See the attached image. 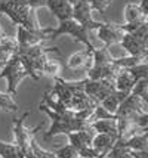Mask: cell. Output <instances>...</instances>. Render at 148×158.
I'll return each instance as SVG.
<instances>
[{
    "mask_svg": "<svg viewBox=\"0 0 148 158\" xmlns=\"http://www.w3.org/2000/svg\"><path fill=\"white\" fill-rule=\"evenodd\" d=\"M39 110L43 111L44 114H48L49 118L52 120V126H50L48 130L44 131V139H49L52 136H57V135H68L71 131H78L83 130L86 127H89L87 124L82 123V121H77L74 117H70V115H59L57 112L48 108L43 102L39 103Z\"/></svg>",
    "mask_w": 148,
    "mask_h": 158,
    "instance_id": "1",
    "label": "cell"
},
{
    "mask_svg": "<svg viewBox=\"0 0 148 158\" xmlns=\"http://www.w3.org/2000/svg\"><path fill=\"white\" fill-rule=\"evenodd\" d=\"M0 14L9 16L14 24L31 30V31H42L43 28L37 21L36 10L28 7V5H11L6 2L0 3Z\"/></svg>",
    "mask_w": 148,
    "mask_h": 158,
    "instance_id": "2",
    "label": "cell"
},
{
    "mask_svg": "<svg viewBox=\"0 0 148 158\" xmlns=\"http://www.w3.org/2000/svg\"><path fill=\"white\" fill-rule=\"evenodd\" d=\"M64 34H68V35H71L74 40L83 43L89 52L96 49L95 44H93L91 41V39H89V34H91V33H89L87 30H85L80 24H77L73 18H71V19L61 21L55 30H53V28H48V37H49V39H58L59 35H64Z\"/></svg>",
    "mask_w": 148,
    "mask_h": 158,
    "instance_id": "3",
    "label": "cell"
},
{
    "mask_svg": "<svg viewBox=\"0 0 148 158\" xmlns=\"http://www.w3.org/2000/svg\"><path fill=\"white\" fill-rule=\"evenodd\" d=\"M27 77H28V73H27V69L24 68L21 58H19L18 53H15L7 61L6 65L3 68H0V78H6L7 93L11 96H16V93H18V84L24 78H27Z\"/></svg>",
    "mask_w": 148,
    "mask_h": 158,
    "instance_id": "4",
    "label": "cell"
},
{
    "mask_svg": "<svg viewBox=\"0 0 148 158\" xmlns=\"http://www.w3.org/2000/svg\"><path fill=\"white\" fill-rule=\"evenodd\" d=\"M30 115V111H27L22 117L19 118H14V135H15V143L18 145L19 148H21V151L27 155L31 152L30 149V143H31V140L34 139V136L37 135V131L42 129V126H37L36 129H28L27 126H25V120L28 118Z\"/></svg>",
    "mask_w": 148,
    "mask_h": 158,
    "instance_id": "5",
    "label": "cell"
},
{
    "mask_svg": "<svg viewBox=\"0 0 148 158\" xmlns=\"http://www.w3.org/2000/svg\"><path fill=\"white\" fill-rule=\"evenodd\" d=\"M114 81L113 80H83V93L92 98L96 103H101L108 95L114 92Z\"/></svg>",
    "mask_w": 148,
    "mask_h": 158,
    "instance_id": "6",
    "label": "cell"
},
{
    "mask_svg": "<svg viewBox=\"0 0 148 158\" xmlns=\"http://www.w3.org/2000/svg\"><path fill=\"white\" fill-rule=\"evenodd\" d=\"M92 7L86 0H77V3L73 6V19L77 24H80L82 27L91 31H96L102 22H96L92 16Z\"/></svg>",
    "mask_w": 148,
    "mask_h": 158,
    "instance_id": "7",
    "label": "cell"
},
{
    "mask_svg": "<svg viewBox=\"0 0 148 158\" xmlns=\"http://www.w3.org/2000/svg\"><path fill=\"white\" fill-rule=\"evenodd\" d=\"M15 39L18 43V49L39 46V44H43L46 40H49L48 28H43L42 31H31V30L21 27V25H16V37Z\"/></svg>",
    "mask_w": 148,
    "mask_h": 158,
    "instance_id": "8",
    "label": "cell"
},
{
    "mask_svg": "<svg viewBox=\"0 0 148 158\" xmlns=\"http://www.w3.org/2000/svg\"><path fill=\"white\" fill-rule=\"evenodd\" d=\"M123 34L125 31L121 28V24H116V22H102L101 27L96 30V35L104 43V48H110L111 44L120 43Z\"/></svg>",
    "mask_w": 148,
    "mask_h": 158,
    "instance_id": "9",
    "label": "cell"
},
{
    "mask_svg": "<svg viewBox=\"0 0 148 158\" xmlns=\"http://www.w3.org/2000/svg\"><path fill=\"white\" fill-rule=\"evenodd\" d=\"M120 44L129 53V56L148 58V41L136 39L133 35L125 33L123 37H121V40H120Z\"/></svg>",
    "mask_w": 148,
    "mask_h": 158,
    "instance_id": "10",
    "label": "cell"
},
{
    "mask_svg": "<svg viewBox=\"0 0 148 158\" xmlns=\"http://www.w3.org/2000/svg\"><path fill=\"white\" fill-rule=\"evenodd\" d=\"M98 103L95 102L92 98H89L86 93H83V90H77L73 93L71 99L68 101V103L65 105L67 110L73 111V112H77L82 110H89V108H95Z\"/></svg>",
    "mask_w": 148,
    "mask_h": 158,
    "instance_id": "11",
    "label": "cell"
},
{
    "mask_svg": "<svg viewBox=\"0 0 148 158\" xmlns=\"http://www.w3.org/2000/svg\"><path fill=\"white\" fill-rule=\"evenodd\" d=\"M121 68H119L117 65H114L113 62L108 65H101V67H92L89 71H86L87 74V80H114L116 74L119 73Z\"/></svg>",
    "mask_w": 148,
    "mask_h": 158,
    "instance_id": "12",
    "label": "cell"
},
{
    "mask_svg": "<svg viewBox=\"0 0 148 158\" xmlns=\"http://www.w3.org/2000/svg\"><path fill=\"white\" fill-rule=\"evenodd\" d=\"M116 146H121V148H127L129 151H148V131L135 135L132 138H129L127 140H121L117 139L116 140Z\"/></svg>",
    "mask_w": 148,
    "mask_h": 158,
    "instance_id": "13",
    "label": "cell"
},
{
    "mask_svg": "<svg viewBox=\"0 0 148 158\" xmlns=\"http://www.w3.org/2000/svg\"><path fill=\"white\" fill-rule=\"evenodd\" d=\"M68 136V140H70V145L77 149V152L82 149V148H86V146H91V142L93 136H95V131L92 130L91 127H86L83 130L78 131H71L67 135Z\"/></svg>",
    "mask_w": 148,
    "mask_h": 158,
    "instance_id": "14",
    "label": "cell"
},
{
    "mask_svg": "<svg viewBox=\"0 0 148 158\" xmlns=\"http://www.w3.org/2000/svg\"><path fill=\"white\" fill-rule=\"evenodd\" d=\"M46 7L57 16L59 22L73 18V6L65 0H46Z\"/></svg>",
    "mask_w": 148,
    "mask_h": 158,
    "instance_id": "15",
    "label": "cell"
},
{
    "mask_svg": "<svg viewBox=\"0 0 148 158\" xmlns=\"http://www.w3.org/2000/svg\"><path fill=\"white\" fill-rule=\"evenodd\" d=\"M67 67L71 69H77V68H83L85 71L93 67V59H92V52L85 50V52H77V53H73L67 61Z\"/></svg>",
    "mask_w": 148,
    "mask_h": 158,
    "instance_id": "16",
    "label": "cell"
},
{
    "mask_svg": "<svg viewBox=\"0 0 148 158\" xmlns=\"http://www.w3.org/2000/svg\"><path fill=\"white\" fill-rule=\"evenodd\" d=\"M53 80H55V84L52 86V89L50 90H48V92H49V95L55 96L57 98V101H59V102L64 103V105H67L74 92H73V90L65 84V80H62L61 77L53 78Z\"/></svg>",
    "mask_w": 148,
    "mask_h": 158,
    "instance_id": "17",
    "label": "cell"
},
{
    "mask_svg": "<svg viewBox=\"0 0 148 158\" xmlns=\"http://www.w3.org/2000/svg\"><path fill=\"white\" fill-rule=\"evenodd\" d=\"M116 140H117V138H114V136H110L105 133H95V136L91 142V146L98 152H101V155H107L110 149L114 146Z\"/></svg>",
    "mask_w": 148,
    "mask_h": 158,
    "instance_id": "18",
    "label": "cell"
},
{
    "mask_svg": "<svg viewBox=\"0 0 148 158\" xmlns=\"http://www.w3.org/2000/svg\"><path fill=\"white\" fill-rule=\"evenodd\" d=\"M123 16H125V24H141L148 21V16L142 14L138 3H133V2H129L125 6Z\"/></svg>",
    "mask_w": 148,
    "mask_h": 158,
    "instance_id": "19",
    "label": "cell"
},
{
    "mask_svg": "<svg viewBox=\"0 0 148 158\" xmlns=\"http://www.w3.org/2000/svg\"><path fill=\"white\" fill-rule=\"evenodd\" d=\"M113 81H114V89L119 90V92H126V93L132 92L135 83H136L127 69H120L119 73L116 74Z\"/></svg>",
    "mask_w": 148,
    "mask_h": 158,
    "instance_id": "20",
    "label": "cell"
},
{
    "mask_svg": "<svg viewBox=\"0 0 148 158\" xmlns=\"http://www.w3.org/2000/svg\"><path fill=\"white\" fill-rule=\"evenodd\" d=\"M130 93H126V92H119V90H114L111 95H108V96L102 101V102L99 103L104 110H107L110 114H116V111H117V108H119V105L125 99H126L127 96H129Z\"/></svg>",
    "mask_w": 148,
    "mask_h": 158,
    "instance_id": "21",
    "label": "cell"
},
{
    "mask_svg": "<svg viewBox=\"0 0 148 158\" xmlns=\"http://www.w3.org/2000/svg\"><path fill=\"white\" fill-rule=\"evenodd\" d=\"M117 117L113 120H98V121H93L92 124H89L92 130L95 133H105L110 136L117 138V123H116Z\"/></svg>",
    "mask_w": 148,
    "mask_h": 158,
    "instance_id": "22",
    "label": "cell"
},
{
    "mask_svg": "<svg viewBox=\"0 0 148 158\" xmlns=\"http://www.w3.org/2000/svg\"><path fill=\"white\" fill-rule=\"evenodd\" d=\"M0 158H25V154L16 143L0 139Z\"/></svg>",
    "mask_w": 148,
    "mask_h": 158,
    "instance_id": "23",
    "label": "cell"
},
{
    "mask_svg": "<svg viewBox=\"0 0 148 158\" xmlns=\"http://www.w3.org/2000/svg\"><path fill=\"white\" fill-rule=\"evenodd\" d=\"M92 59H93V67H101V65H108L113 62V55L110 53V48H96L92 50Z\"/></svg>",
    "mask_w": 148,
    "mask_h": 158,
    "instance_id": "24",
    "label": "cell"
},
{
    "mask_svg": "<svg viewBox=\"0 0 148 158\" xmlns=\"http://www.w3.org/2000/svg\"><path fill=\"white\" fill-rule=\"evenodd\" d=\"M61 71H62V64L61 62L57 61V59H48L44 62L40 74L50 77V78H58V77H61Z\"/></svg>",
    "mask_w": 148,
    "mask_h": 158,
    "instance_id": "25",
    "label": "cell"
},
{
    "mask_svg": "<svg viewBox=\"0 0 148 158\" xmlns=\"http://www.w3.org/2000/svg\"><path fill=\"white\" fill-rule=\"evenodd\" d=\"M148 58H136V56H121V58H114L113 64L117 65L121 69H129L135 67V65H139L142 62H147Z\"/></svg>",
    "mask_w": 148,
    "mask_h": 158,
    "instance_id": "26",
    "label": "cell"
},
{
    "mask_svg": "<svg viewBox=\"0 0 148 158\" xmlns=\"http://www.w3.org/2000/svg\"><path fill=\"white\" fill-rule=\"evenodd\" d=\"M0 108L7 111V112H18L19 111V106L15 102L14 96H11L9 93H3V92H0Z\"/></svg>",
    "mask_w": 148,
    "mask_h": 158,
    "instance_id": "27",
    "label": "cell"
},
{
    "mask_svg": "<svg viewBox=\"0 0 148 158\" xmlns=\"http://www.w3.org/2000/svg\"><path fill=\"white\" fill-rule=\"evenodd\" d=\"M130 93L148 102V78L138 80V81L135 83L133 89H132V92H130Z\"/></svg>",
    "mask_w": 148,
    "mask_h": 158,
    "instance_id": "28",
    "label": "cell"
},
{
    "mask_svg": "<svg viewBox=\"0 0 148 158\" xmlns=\"http://www.w3.org/2000/svg\"><path fill=\"white\" fill-rule=\"evenodd\" d=\"M127 71L135 78V81L142 80V78H148V62H142L139 65H135L132 68H129Z\"/></svg>",
    "mask_w": 148,
    "mask_h": 158,
    "instance_id": "29",
    "label": "cell"
},
{
    "mask_svg": "<svg viewBox=\"0 0 148 158\" xmlns=\"http://www.w3.org/2000/svg\"><path fill=\"white\" fill-rule=\"evenodd\" d=\"M53 154H55V157H57V158H78L77 149H74L70 143L65 145V146L58 148Z\"/></svg>",
    "mask_w": 148,
    "mask_h": 158,
    "instance_id": "30",
    "label": "cell"
},
{
    "mask_svg": "<svg viewBox=\"0 0 148 158\" xmlns=\"http://www.w3.org/2000/svg\"><path fill=\"white\" fill-rule=\"evenodd\" d=\"M30 149H31V152H33V155H34L36 158H57L53 152H49V151L42 149V148L39 146V143L36 142V139L31 140V143H30Z\"/></svg>",
    "mask_w": 148,
    "mask_h": 158,
    "instance_id": "31",
    "label": "cell"
},
{
    "mask_svg": "<svg viewBox=\"0 0 148 158\" xmlns=\"http://www.w3.org/2000/svg\"><path fill=\"white\" fill-rule=\"evenodd\" d=\"M108 158H133L132 157V151H129L127 148H121V146H116L110 149V152L107 154Z\"/></svg>",
    "mask_w": 148,
    "mask_h": 158,
    "instance_id": "32",
    "label": "cell"
},
{
    "mask_svg": "<svg viewBox=\"0 0 148 158\" xmlns=\"http://www.w3.org/2000/svg\"><path fill=\"white\" fill-rule=\"evenodd\" d=\"M89 5H91L92 10H98V12H105V9L110 5H111V2L113 0H86Z\"/></svg>",
    "mask_w": 148,
    "mask_h": 158,
    "instance_id": "33",
    "label": "cell"
},
{
    "mask_svg": "<svg viewBox=\"0 0 148 158\" xmlns=\"http://www.w3.org/2000/svg\"><path fill=\"white\" fill-rule=\"evenodd\" d=\"M99 157H102L101 152L93 149L92 146H86V148H82L78 151V158H99Z\"/></svg>",
    "mask_w": 148,
    "mask_h": 158,
    "instance_id": "34",
    "label": "cell"
},
{
    "mask_svg": "<svg viewBox=\"0 0 148 158\" xmlns=\"http://www.w3.org/2000/svg\"><path fill=\"white\" fill-rule=\"evenodd\" d=\"M130 35H133V37H136V39H141V40L148 41V22L139 25L133 33H130Z\"/></svg>",
    "mask_w": 148,
    "mask_h": 158,
    "instance_id": "35",
    "label": "cell"
},
{
    "mask_svg": "<svg viewBox=\"0 0 148 158\" xmlns=\"http://www.w3.org/2000/svg\"><path fill=\"white\" fill-rule=\"evenodd\" d=\"M12 53H9V52H5V50H0V68H3L5 65L7 64V61L12 58Z\"/></svg>",
    "mask_w": 148,
    "mask_h": 158,
    "instance_id": "36",
    "label": "cell"
},
{
    "mask_svg": "<svg viewBox=\"0 0 148 158\" xmlns=\"http://www.w3.org/2000/svg\"><path fill=\"white\" fill-rule=\"evenodd\" d=\"M28 7L37 9V7H46V0H28Z\"/></svg>",
    "mask_w": 148,
    "mask_h": 158,
    "instance_id": "37",
    "label": "cell"
},
{
    "mask_svg": "<svg viewBox=\"0 0 148 158\" xmlns=\"http://www.w3.org/2000/svg\"><path fill=\"white\" fill-rule=\"evenodd\" d=\"M147 5H148V0H139V3H138V6H139V9H141V12L145 16H148V7H147Z\"/></svg>",
    "mask_w": 148,
    "mask_h": 158,
    "instance_id": "38",
    "label": "cell"
},
{
    "mask_svg": "<svg viewBox=\"0 0 148 158\" xmlns=\"http://www.w3.org/2000/svg\"><path fill=\"white\" fill-rule=\"evenodd\" d=\"M132 157L133 158H148V151H132Z\"/></svg>",
    "mask_w": 148,
    "mask_h": 158,
    "instance_id": "39",
    "label": "cell"
},
{
    "mask_svg": "<svg viewBox=\"0 0 148 158\" xmlns=\"http://www.w3.org/2000/svg\"><path fill=\"white\" fill-rule=\"evenodd\" d=\"M2 34H3V31H2V27H0V35H2Z\"/></svg>",
    "mask_w": 148,
    "mask_h": 158,
    "instance_id": "40",
    "label": "cell"
},
{
    "mask_svg": "<svg viewBox=\"0 0 148 158\" xmlns=\"http://www.w3.org/2000/svg\"><path fill=\"white\" fill-rule=\"evenodd\" d=\"M99 158H108V157H107V155H102V157H99Z\"/></svg>",
    "mask_w": 148,
    "mask_h": 158,
    "instance_id": "41",
    "label": "cell"
},
{
    "mask_svg": "<svg viewBox=\"0 0 148 158\" xmlns=\"http://www.w3.org/2000/svg\"><path fill=\"white\" fill-rule=\"evenodd\" d=\"M0 3H2V0H0Z\"/></svg>",
    "mask_w": 148,
    "mask_h": 158,
    "instance_id": "42",
    "label": "cell"
}]
</instances>
